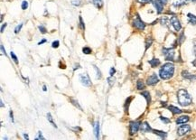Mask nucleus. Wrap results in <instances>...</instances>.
Masks as SVG:
<instances>
[{
	"label": "nucleus",
	"mask_w": 196,
	"mask_h": 140,
	"mask_svg": "<svg viewBox=\"0 0 196 140\" xmlns=\"http://www.w3.org/2000/svg\"><path fill=\"white\" fill-rule=\"evenodd\" d=\"M174 73V65L171 63H164L162 68L159 70V75L160 78L163 80H169L170 78L173 77Z\"/></svg>",
	"instance_id": "1"
},
{
	"label": "nucleus",
	"mask_w": 196,
	"mask_h": 140,
	"mask_svg": "<svg viewBox=\"0 0 196 140\" xmlns=\"http://www.w3.org/2000/svg\"><path fill=\"white\" fill-rule=\"evenodd\" d=\"M177 100L181 106H188L192 103V97L186 90L182 89L177 92Z\"/></svg>",
	"instance_id": "2"
},
{
	"label": "nucleus",
	"mask_w": 196,
	"mask_h": 140,
	"mask_svg": "<svg viewBox=\"0 0 196 140\" xmlns=\"http://www.w3.org/2000/svg\"><path fill=\"white\" fill-rule=\"evenodd\" d=\"M140 122L139 121H131L129 124V133L130 135H134L138 131V129L140 128Z\"/></svg>",
	"instance_id": "3"
},
{
	"label": "nucleus",
	"mask_w": 196,
	"mask_h": 140,
	"mask_svg": "<svg viewBox=\"0 0 196 140\" xmlns=\"http://www.w3.org/2000/svg\"><path fill=\"white\" fill-rule=\"evenodd\" d=\"M133 26H134L135 28L138 29V30H144L145 27H146V24L140 19L139 15H137V17L135 18L134 21H133Z\"/></svg>",
	"instance_id": "4"
},
{
	"label": "nucleus",
	"mask_w": 196,
	"mask_h": 140,
	"mask_svg": "<svg viewBox=\"0 0 196 140\" xmlns=\"http://www.w3.org/2000/svg\"><path fill=\"white\" fill-rule=\"evenodd\" d=\"M163 53H164V57L167 61L174 60V52L173 49H171V48H163Z\"/></svg>",
	"instance_id": "5"
},
{
	"label": "nucleus",
	"mask_w": 196,
	"mask_h": 140,
	"mask_svg": "<svg viewBox=\"0 0 196 140\" xmlns=\"http://www.w3.org/2000/svg\"><path fill=\"white\" fill-rule=\"evenodd\" d=\"M190 130H191V126L190 125H183V126H180L177 129V134L179 136H184L185 134H187L188 132H190Z\"/></svg>",
	"instance_id": "6"
},
{
	"label": "nucleus",
	"mask_w": 196,
	"mask_h": 140,
	"mask_svg": "<svg viewBox=\"0 0 196 140\" xmlns=\"http://www.w3.org/2000/svg\"><path fill=\"white\" fill-rule=\"evenodd\" d=\"M170 22H171L172 25H173V27L174 28V30L175 31H180L182 29V25H181V23L180 21L178 20V18L176 16H172L171 19H170Z\"/></svg>",
	"instance_id": "7"
},
{
	"label": "nucleus",
	"mask_w": 196,
	"mask_h": 140,
	"mask_svg": "<svg viewBox=\"0 0 196 140\" xmlns=\"http://www.w3.org/2000/svg\"><path fill=\"white\" fill-rule=\"evenodd\" d=\"M79 80H80V82L82 83V85L86 86V87H89V86L91 85L90 79H89V75H87L86 73H84V74H79Z\"/></svg>",
	"instance_id": "8"
},
{
	"label": "nucleus",
	"mask_w": 196,
	"mask_h": 140,
	"mask_svg": "<svg viewBox=\"0 0 196 140\" xmlns=\"http://www.w3.org/2000/svg\"><path fill=\"white\" fill-rule=\"evenodd\" d=\"M157 82H159V79H158V77H157V74H152L151 76H149V77L147 78V83L148 85H150V86L156 85Z\"/></svg>",
	"instance_id": "9"
},
{
	"label": "nucleus",
	"mask_w": 196,
	"mask_h": 140,
	"mask_svg": "<svg viewBox=\"0 0 196 140\" xmlns=\"http://www.w3.org/2000/svg\"><path fill=\"white\" fill-rule=\"evenodd\" d=\"M153 5H155V7L157 8V13L158 14H161L162 12H163V10H164V4L163 3H161L160 1H158V0H153Z\"/></svg>",
	"instance_id": "10"
},
{
	"label": "nucleus",
	"mask_w": 196,
	"mask_h": 140,
	"mask_svg": "<svg viewBox=\"0 0 196 140\" xmlns=\"http://www.w3.org/2000/svg\"><path fill=\"white\" fill-rule=\"evenodd\" d=\"M140 129H141V132H143V133L150 132V131H152V130H153L151 128H150V126L148 125V123H147V122L143 123V124L140 126Z\"/></svg>",
	"instance_id": "11"
},
{
	"label": "nucleus",
	"mask_w": 196,
	"mask_h": 140,
	"mask_svg": "<svg viewBox=\"0 0 196 140\" xmlns=\"http://www.w3.org/2000/svg\"><path fill=\"white\" fill-rule=\"evenodd\" d=\"M189 117L188 116H181L176 119V124H185L186 122L189 121Z\"/></svg>",
	"instance_id": "12"
},
{
	"label": "nucleus",
	"mask_w": 196,
	"mask_h": 140,
	"mask_svg": "<svg viewBox=\"0 0 196 140\" xmlns=\"http://www.w3.org/2000/svg\"><path fill=\"white\" fill-rule=\"evenodd\" d=\"M182 75H183V77L184 78L188 79V80H194V79H196V76L193 75V74H191V73H189L187 70H183Z\"/></svg>",
	"instance_id": "13"
},
{
	"label": "nucleus",
	"mask_w": 196,
	"mask_h": 140,
	"mask_svg": "<svg viewBox=\"0 0 196 140\" xmlns=\"http://www.w3.org/2000/svg\"><path fill=\"white\" fill-rule=\"evenodd\" d=\"M187 17H188V21L190 24L192 25H196V15H193L191 13H189L188 15H187Z\"/></svg>",
	"instance_id": "14"
},
{
	"label": "nucleus",
	"mask_w": 196,
	"mask_h": 140,
	"mask_svg": "<svg viewBox=\"0 0 196 140\" xmlns=\"http://www.w3.org/2000/svg\"><path fill=\"white\" fill-rule=\"evenodd\" d=\"M168 109L170 110L173 114H180V113L183 112V110L180 109V108H176V107H174V106H169Z\"/></svg>",
	"instance_id": "15"
},
{
	"label": "nucleus",
	"mask_w": 196,
	"mask_h": 140,
	"mask_svg": "<svg viewBox=\"0 0 196 140\" xmlns=\"http://www.w3.org/2000/svg\"><path fill=\"white\" fill-rule=\"evenodd\" d=\"M152 132H154V134H156V135L159 136V137H161L162 138H165L167 137L166 132H164V131H160V130L153 129V130H152Z\"/></svg>",
	"instance_id": "16"
},
{
	"label": "nucleus",
	"mask_w": 196,
	"mask_h": 140,
	"mask_svg": "<svg viewBox=\"0 0 196 140\" xmlns=\"http://www.w3.org/2000/svg\"><path fill=\"white\" fill-rule=\"evenodd\" d=\"M94 135H95V137H96V138L99 139V121H97L96 124H95V126H94Z\"/></svg>",
	"instance_id": "17"
},
{
	"label": "nucleus",
	"mask_w": 196,
	"mask_h": 140,
	"mask_svg": "<svg viewBox=\"0 0 196 140\" xmlns=\"http://www.w3.org/2000/svg\"><path fill=\"white\" fill-rule=\"evenodd\" d=\"M149 64L151 65L153 68H156L157 66H158V65L160 64V61H159L158 59L154 58V59H152L151 61H149Z\"/></svg>",
	"instance_id": "18"
},
{
	"label": "nucleus",
	"mask_w": 196,
	"mask_h": 140,
	"mask_svg": "<svg viewBox=\"0 0 196 140\" xmlns=\"http://www.w3.org/2000/svg\"><path fill=\"white\" fill-rule=\"evenodd\" d=\"M141 95L144 96L145 99L147 100V103H148V104L151 102V97H150V94H149L148 91H142Z\"/></svg>",
	"instance_id": "19"
},
{
	"label": "nucleus",
	"mask_w": 196,
	"mask_h": 140,
	"mask_svg": "<svg viewBox=\"0 0 196 140\" xmlns=\"http://www.w3.org/2000/svg\"><path fill=\"white\" fill-rule=\"evenodd\" d=\"M92 3L98 8H101L102 5H103V1L102 0H92Z\"/></svg>",
	"instance_id": "20"
},
{
	"label": "nucleus",
	"mask_w": 196,
	"mask_h": 140,
	"mask_svg": "<svg viewBox=\"0 0 196 140\" xmlns=\"http://www.w3.org/2000/svg\"><path fill=\"white\" fill-rule=\"evenodd\" d=\"M137 89L138 90H144V89H145V84H144V82H143V80H139L138 81H137Z\"/></svg>",
	"instance_id": "21"
},
{
	"label": "nucleus",
	"mask_w": 196,
	"mask_h": 140,
	"mask_svg": "<svg viewBox=\"0 0 196 140\" xmlns=\"http://www.w3.org/2000/svg\"><path fill=\"white\" fill-rule=\"evenodd\" d=\"M152 43H153V39H152V37H147V39H146V50H147V49L151 46Z\"/></svg>",
	"instance_id": "22"
},
{
	"label": "nucleus",
	"mask_w": 196,
	"mask_h": 140,
	"mask_svg": "<svg viewBox=\"0 0 196 140\" xmlns=\"http://www.w3.org/2000/svg\"><path fill=\"white\" fill-rule=\"evenodd\" d=\"M70 100H71V102H72V104H73V105L75 106V107H77V108H79V110H81V111H82V108H81V107H80V106H79V102H78L77 100H74V99H72V98H71V99H70Z\"/></svg>",
	"instance_id": "23"
},
{
	"label": "nucleus",
	"mask_w": 196,
	"mask_h": 140,
	"mask_svg": "<svg viewBox=\"0 0 196 140\" xmlns=\"http://www.w3.org/2000/svg\"><path fill=\"white\" fill-rule=\"evenodd\" d=\"M108 82H109V86H113V84L115 83V81H116V79H115L113 76H110V77H109L107 79Z\"/></svg>",
	"instance_id": "24"
},
{
	"label": "nucleus",
	"mask_w": 196,
	"mask_h": 140,
	"mask_svg": "<svg viewBox=\"0 0 196 140\" xmlns=\"http://www.w3.org/2000/svg\"><path fill=\"white\" fill-rule=\"evenodd\" d=\"M47 118H48V120L50 121V123L52 125V127H54V128H57V126H56V124H55L54 122H53V120H52V115L50 114V113H48L47 114Z\"/></svg>",
	"instance_id": "25"
},
{
	"label": "nucleus",
	"mask_w": 196,
	"mask_h": 140,
	"mask_svg": "<svg viewBox=\"0 0 196 140\" xmlns=\"http://www.w3.org/2000/svg\"><path fill=\"white\" fill-rule=\"evenodd\" d=\"M82 52H83V53H85V54H90L91 53V49L89 47H88V46H85L83 49H82Z\"/></svg>",
	"instance_id": "26"
},
{
	"label": "nucleus",
	"mask_w": 196,
	"mask_h": 140,
	"mask_svg": "<svg viewBox=\"0 0 196 140\" xmlns=\"http://www.w3.org/2000/svg\"><path fill=\"white\" fill-rule=\"evenodd\" d=\"M131 100H132V98H131V97H129L128 99H127V100H126V103H125V110H126V111H127V109H128L129 103L131 102Z\"/></svg>",
	"instance_id": "27"
},
{
	"label": "nucleus",
	"mask_w": 196,
	"mask_h": 140,
	"mask_svg": "<svg viewBox=\"0 0 196 140\" xmlns=\"http://www.w3.org/2000/svg\"><path fill=\"white\" fill-rule=\"evenodd\" d=\"M10 53H11V58L14 60V62H15V63H18V59H17V57H16V55L15 54V53H14V52H11Z\"/></svg>",
	"instance_id": "28"
},
{
	"label": "nucleus",
	"mask_w": 196,
	"mask_h": 140,
	"mask_svg": "<svg viewBox=\"0 0 196 140\" xmlns=\"http://www.w3.org/2000/svg\"><path fill=\"white\" fill-rule=\"evenodd\" d=\"M79 26H80V29H81V30H84V29H85L84 23H83V21H82L81 16H79Z\"/></svg>",
	"instance_id": "29"
},
{
	"label": "nucleus",
	"mask_w": 196,
	"mask_h": 140,
	"mask_svg": "<svg viewBox=\"0 0 196 140\" xmlns=\"http://www.w3.org/2000/svg\"><path fill=\"white\" fill-rule=\"evenodd\" d=\"M39 30L41 31V33L42 34H46V32H47V30H46V28L43 26V25H39Z\"/></svg>",
	"instance_id": "30"
},
{
	"label": "nucleus",
	"mask_w": 196,
	"mask_h": 140,
	"mask_svg": "<svg viewBox=\"0 0 196 140\" xmlns=\"http://www.w3.org/2000/svg\"><path fill=\"white\" fill-rule=\"evenodd\" d=\"M93 67H94V69L96 70V71H97V79H100V78H101V72H100V70H99L95 65Z\"/></svg>",
	"instance_id": "31"
},
{
	"label": "nucleus",
	"mask_w": 196,
	"mask_h": 140,
	"mask_svg": "<svg viewBox=\"0 0 196 140\" xmlns=\"http://www.w3.org/2000/svg\"><path fill=\"white\" fill-rule=\"evenodd\" d=\"M137 1L140 4H148L153 2V0H137Z\"/></svg>",
	"instance_id": "32"
},
{
	"label": "nucleus",
	"mask_w": 196,
	"mask_h": 140,
	"mask_svg": "<svg viewBox=\"0 0 196 140\" xmlns=\"http://www.w3.org/2000/svg\"><path fill=\"white\" fill-rule=\"evenodd\" d=\"M167 21H168V19H167V17H165V16H164V17L161 18V24L163 25H166Z\"/></svg>",
	"instance_id": "33"
},
{
	"label": "nucleus",
	"mask_w": 196,
	"mask_h": 140,
	"mask_svg": "<svg viewBox=\"0 0 196 140\" xmlns=\"http://www.w3.org/2000/svg\"><path fill=\"white\" fill-rule=\"evenodd\" d=\"M28 7V2L27 1H23L22 2V9L25 10Z\"/></svg>",
	"instance_id": "34"
},
{
	"label": "nucleus",
	"mask_w": 196,
	"mask_h": 140,
	"mask_svg": "<svg viewBox=\"0 0 196 140\" xmlns=\"http://www.w3.org/2000/svg\"><path fill=\"white\" fill-rule=\"evenodd\" d=\"M160 119L163 121L164 123H165V124H168V123H170V119H168L167 118H164V117H160Z\"/></svg>",
	"instance_id": "35"
},
{
	"label": "nucleus",
	"mask_w": 196,
	"mask_h": 140,
	"mask_svg": "<svg viewBox=\"0 0 196 140\" xmlns=\"http://www.w3.org/2000/svg\"><path fill=\"white\" fill-rule=\"evenodd\" d=\"M59 44H60L59 41H54V42L52 43V48H58L59 47Z\"/></svg>",
	"instance_id": "36"
},
{
	"label": "nucleus",
	"mask_w": 196,
	"mask_h": 140,
	"mask_svg": "<svg viewBox=\"0 0 196 140\" xmlns=\"http://www.w3.org/2000/svg\"><path fill=\"white\" fill-rule=\"evenodd\" d=\"M22 26H23V24H20L19 25H17V26L15 27V34H17V33L19 32L20 30H21V28H22Z\"/></svg>",
	"instance_id": "37"
},
{
	"label": "nucleus",
	"mask_w": 196,
	"mask_h": 140,
	"mask_svg": "<svg viewBox=\"0 0 196 140\" xmlns=\"http://www.w3.org/2000/svg\"><path fill=\"white\" fill-rule=\"evenodd\" d=\"M184 41V33H182L181 36L179 37V43H182Z\"/></svg>",
	"instance_id": "38"
},
{
	"label": "nucleus",
	"mask_w": 196,
	"mask_h": 140,
	"mask_svg": "<svg viewBox=\"0 0 196 140\" xmlns=\"http://www.w3.org/2000/svg\"><path fill=\"white\" fill-rule=\"evenodd\" d=\"M115 72H116V70H115L114 68H111V69H110V71H109V74H110V76L114 75Z\"/></svg>",
	"instance_id": "39"
},
{
	"label": "nucleus",
	"mask_w": 196,
	"mask_h": 140,
	"mask_svg": "<svg viewBox=\"0 0 196 140\" xmlns=\"http://www.w3.org/2000/svg\"><path fill=\"white\" fill-rule=\"evenodd\" d=\"M39 138V139H44V138L42 137V132L41 131H39L38 132V138H37V139Z\"/></svg>",
	"instance_id": "40"
},
{
	"label": "nucleus",
	"mask_w": 196,
	"mask_h": 140,
	"mask_svg": "<svg viewBox=\"0 0 196 140\" xmlns=\"http://www.w3.org/2000/svg\"><path fill=\"white\" fill-rule=\"evenodd\" d=\"M79 2H80V0H78V1H72V5H79Z\"/></svg>",
	"instance_id": "41"
},
{
	"label": "nucleus",
	"mask_w": 196,
	"mask_h": 140,
	"mask_svg": "<svg viewBox=\"0 0 196 140\" xmlns=\"http://www.w3.org/2000/svg\"><path fill=\"white\" fill-rule=\"evenodd\" d=\"M5 27H6V24L5 23V24H3L2 25V27H1V33L4 32V29H5Z\"/></svg>",
	"instance_id": "42"
},
{
	"label": "nucleus",
	"mask_w": 196,
	"mask_h": 140,
	"mask_svg": "<svg viewBox=\"0 0 196 140\" xmlns=\"http://www.w3.org/2000/svg\"><path fill=\"white\" fill-rule=\"evenodd\" d=\"M1 51H2V54H5V55H6V53H5V50L4 49V46H3L2 44H1Z\"/></svg>",
	"instance_id": "43"
},
{
	"label": "nucleus",
	"mask_w": 196,
	"mask_h": 140,
	"mask_svg": "<svg viewBox=\"0 0 196 140\" xmlns=\"http://www.w3.org/2000/svg\"><path fill=\"white\" fill-rule=\"evenodd\" d=\"M45 42H46V40H45V39H43V40H42V41H40L39 43H38V44H42V43H44Z\"/></svg>",
	"instance_id": "44"
},
{
	"label": "nucleus",
	"mask_w": 196,
	"mask_h": 140,
	"mask_svg": "<svg viewBox=\"0 0 196 140\" xmlns=\"http://www.w3.org/2000/svg\"><path fill=\"white\" fill-rule=\"evenodd\" d=\"M158 1H160V2H161V3H163L164 5V4H166V3H167V0H158Z\"/></svg>",
	"instance_id": "45"
},
{
	"label": "nucleus",
	"mask_w": 196,
	"mask_h": 140,
	"mask_svg": "<svg viewBox=\"0 0 196 140\" xmlns=\"http://www.w3.org/2000/svg\"><path fill=\"white\" fill-rule=\"evenodd\" d=\"M10 118H11V119H12V121H14V119H13V113H12V110L10 111Z\"/></svg>",
	"instance_id": "46"
},
{
	"label": "nucleus",
	"mask_w": 196,
	"mask_h": 140,
	"mask_svg": "<svg viewBox=\"0 0 196 140\" xmlns=\"http://www.w3.org/2000/svg\"><path fill=\"white\" fill-rule=\"evenodd\" d=\"M24 138H25V139H28V138H28V136L26 135V134H24Z\"/></svg>",
	"instance_id": "47"
},
{
	"label": "nucleus",
	"mask_w": 196,
	"mask_h": 140,
	"mask_svg": "<svg viewBox=\"0 0 196 140\" xmlns=\"http://www.w3.org/2000/svg\"><path fill=\"white\" fill-rule=\"evenodd\" d=\"M43 90H44V91H46V90H46V86H43Z\"/></svg>",
	"instance_id": "48"
},
{
	"label": "nucleus",
	"mask_w": 196,
	"mask_h": 140,
	"mask_svg": "<svg viewBox=\"0 0 196 140\" xmlns=\"http://www.w3.org/2000/svg\"><path fill=\"white\" fill-rule=\"evenodd\" d=\"M194 52H195V55H196V46L194 47Z\"/></svg>",
	"instance_id": "49"
},
{
	"label": "nucleus",
	"mask_w": 196,
	"mask_h": 140,
	"mask_svg": "<svg viewBox=\"0 0 196 140\" xmlns=\"http://www.w3.org/2000/svg\"><path fill=\"white\" fill-rule=\"evenodd\" d=\"M188 1V0H187ZM190 1H193V2H196V0H190Z\"/></svg>",
	"instance_id": "50"
}]
</instances>
